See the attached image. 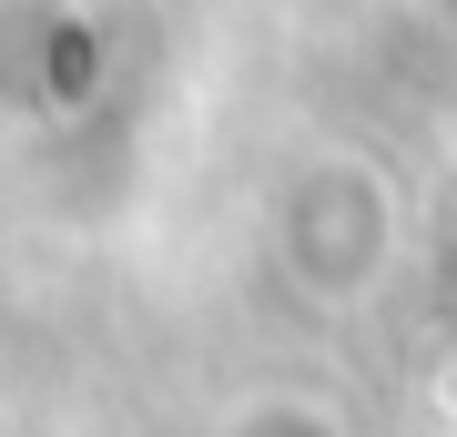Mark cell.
<instances>
[{
    "mask_svg": "<svg viewBox=\"0 0 457 437\" xmlns=\"http://www.w3.org/2000/svg\"><path fill=\"white\" fill-rule=\"evenodd\" d=\"M386 244H396V204L376 194V173L366 163H315L305 183H295V204H285V275L305 285V295H366L376 285V265H386Z\"/></svg>",
    "mask_w": 457,
    "mask_h": 437,
    "instance_id": "6da1fadb",
    "label": "cell"
},
{
    "mask_svg": "<svg viewBox=\"0 0 457 437\" xmlns=\"http://www.w3.org/2000/svg\"><path fill=\"white\" fill-rule=\"evenodd\" d=\"M427 265H437V285L457 295V163L427 183Z\"/></svg>",
    "mask_w": 457,
    "mask_h": 437,
    "instance_id": "7a4b0ae2",
    "label": "cell"
}]
</instances>
